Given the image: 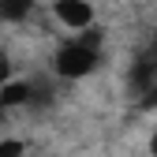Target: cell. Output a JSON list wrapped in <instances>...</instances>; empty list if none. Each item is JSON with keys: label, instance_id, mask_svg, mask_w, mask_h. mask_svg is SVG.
Masks as SVG:
<instances>
[{"label": "cell", "instance_id": "cell-1", "mask_svg": "<svg viewBox=\"0 0 157 157\" xmlns=\"http://www.w3.org/2000/svg\"><path fill=\"white\" fill-rule=\"evenodd\" d=\"M97 60H101V37H97V30H78L71 41H64L60 49H56L52 56V67L60 78H86Z\"/></svg>", "mask_w": 157, "mask_h": 157}, {"label": "cell", "instance_id": "cell-2", "mask_svg": "<svg viewBox=\"0 0 157 157\" xmlns=\"http://www.w3.org/2000/svg\"><path fill=\"white\" fill-rule=\"evenodd\" d=\"M52 15L60 19L67 30H90L94 26V4L90 0H56L52 4Z\"/></svg>", "mask_w": 157, "mask_h": 157}, {"label": "cell", "instance_id": "cell-3", "mask_svg": "<svg viewBox=\"0 0 157 157\" xmlns=\"http://www.w3.org/2000/svg\"><path fill=\"white\" fill-rule=\"evenodd\" d=\"M30 97H34V86H30V78H8V82L0 86V105H4V109L30 105Z\"/></svg>", "mask_w": 157, "mask_h": 157}, {"label": "cell", "instance_id": "cell-4", "mask_svg": "<svg viewBox=\"0 0 157 157\" xmlns=\"http://www.w3.org/2000/svg\"><path fill=\"white\" fill-rule=\"evenodd\" d=\"M34 11V0H0V19L4 23H23Z\"/></svg>", "mask_w": 157, "mask_h": 157}, {"label": "cell", "instance_id": "cell-5", "mask_svg": "<svg viewBox=\"0 0 157 157\" xmlns=\"http://www.w3.org/2000/svg\"><path fill=\"white\" fill-rule=\"evenodd\" d=\"M0 157H26L23 139H0Z\"/></svg>", "mask_w": 157, "mask_h": 157}, {"label": "cell", "instance_id": "cell-6", "mask_svg": "<svg viewBox=\"0 0 157 157\" xmlns=\"http://www.w3.org/2000/svg\"><path fill=\"white\" fill-rule=\"evenodd\" d=\"M8 78H15L11 75V60H8V52H0V86H4Z\"/></svg>", "mask_w": 157, "mask_h": 157}]
</instances>
